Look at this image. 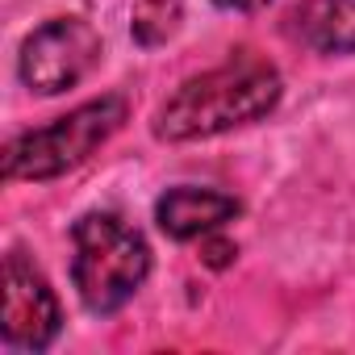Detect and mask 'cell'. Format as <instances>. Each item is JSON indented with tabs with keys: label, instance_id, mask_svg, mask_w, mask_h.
Wrapping results in <instances>:
<instances>
[{
	"label": "cell",
	"instance_id": "3",
	"mask_svg": "<svg viewBox=\"0 0 355 355\" xmlns=\"http://www.w3.org/2000/svg\"><path fill=\"white\" fill-rule=\"evenodd\" d=\"M125 113H130L125 96L109 92V96L76 105L51 125L17 134L5 146V180H55V175L76 171L121 130Z\"/></svg>",
	"mask_w": 355,
	"mask_h": 355
},
{
	"label": "cell",
	"instance_id": "10",
	"mask_svg": "<svg viewBox=\"0 0 355 355\" xmlns=\"http://www.w3.org/2000/svg\"><path fill=\"white\" fill-rule=\"evenodd\" d=\"M218 9H230V13H255V9H263L268 0H214Z\"/></svg>",
	"mask_w": 355,
	"mask_h": 355
},
{
	"label": "cell",
	"instance_id": "9",
	"mask_svg": "<svg viewBox=\"0 0 355 355\" xmlns=\"http://www.w3.org/2000/svg\"><path fill=\"white\" fill-rule=\"evenodd\" d=\"M234 255H239V247H234L230 239H222V234H205V243H201V259H205V268L222 272V268L234 263Z\"/></svg>",
	"mask_w": 355,
	"mask_h": 355
},
{
	"label": "cell",
	"instance_id": "7",
	"mask_svg": "<svg viewBox=\"0 0 355 355\" xmlns=\"http://www.w3.org/2000/svg\"><path fill=\"white\" fill-rule=\"evenodd\" d=\"M293 34L318 55H355V0H305Z\"/></svg>",
	"mask_w": 355,
	"mask_h": 355
},
{
	"label": "cell",
	"instance_id": "4",
	"mask_svg": "<svg viewBox=\"0 0 355 355\" xmlns=\"http://www.w3.org/2000/svg\"><path fill=\"white\" fill-rule=\"evenodd\" d=\"M101 63V34L84 17H55L38 26L17 55V76L38 96H59L76 88Z\"/></svg>",
	"mask_w": 355,
	"mask_h": 355
},
{
	"label": "cell",
	"instance_id": "5",
	"mask_svg": "<svg viewBox=\"0 0 355 355\" xmlns=\"http://www.w3.org/2000/svg\"><path fill=\"white\" fill-rule=\"evenodd\" d=\"M63 330V309L46 276L26 259V251L5 255V305H0V338L17 351H46Z\"/></svg>",
	"mask_w": 355,
	"mask_h": 355
},
{
	"label": "cell",
	"instance_id": "6",
	"mask_svg": "<svg viewBox=\"0 0 355 355\" xmlns=\"http://www.w3.org/2000/svg\"><path fill=\"white\" fill-rule=\"evenodd\" d=\"M239 201L230 193L218 189H197V184H180V189H167L155 201V222L167 239L175 243H193L201 234H214L218 226L239 218Z\"/></svg>",
	"mask_w": 355,
	"mask_h": 355
},
{
	"label": "cell",
	"instance_id": "2",
	"mask_svg": "<svg viewBox=\"0 0 355 355\" xmlns=\"http://www.w3.org/2000/svg\"><path fill=\"white\" fill-rule=\"evenodd\" d=\"M71 243V284L88 313H117L150 276V243L117 214H84Z\"/></svg>",
	"mask_w": 355,
	"mask_h": 355
},
{
	"label": "cell",
	"instance_id": "1",
	"mask_svg": "<svg viewBox=\"0 0 355 355\" xmlns=\"http://www.w3.org/2000/svg\"><path fill=\"white\" fill-rule=\"evenodd\" d=\"M280 92H284L280 71L259 63V59H239V63L214 67L205 76L184 80L159 105L155 138L159 142L218 138L226 130H239V125L268 117L280 105Z\"/></svg>",
	"mask_w": 355,
	"mask_h": 355
},
{
	"label": "cell",
	"instance_id": "8",
	"mask_svg": "<svg viewBox=\"0 0 355 355\" xmlns=\"http://www.w3.org/2000/svg\"><path fill=\"white\" fill-rule=\"evenodd\" d=\"M180 26H184L180 0H134L130 34H134L138 46H163L180 34Z\"/></svg>",
	"mask_w": 355,
	"mask_h": 355
}]
</instances>
